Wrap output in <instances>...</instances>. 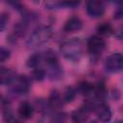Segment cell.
I'll use <instances>...</instances> for the list:
<instances>
[{
  "label": "cell",
  "mask_w": 123,
  "mask_h": 123,
  "mask_svg": "<svg viewBox=\"0 0 123 123\" xmlns=\"http://www.w3.org/2000/svg\"><path fill=\"white\" fill-rule=\"evenodd\" d=\"M10 21V15L8 12H0V32L6 30Z\"/></svg>",
  "instance_id": "obj_25"
},
{
  "label": "cell",
  "mask_w": 123,
  "mask_h": 123,
  "mask_svg": "<svg viewBox=\"0 0 123 123\" xmlns=\"http://www.w3.org/2000/svg\"><path fill=\"white\" fill-rule=\"evenodd\" d=\"M112 97H113V99H115V100H118V99H119V97H120V92H119V90H118L117 88L113 89V91H112Z\"/></svg>",
  "instance_id": "obj_30"
},
{
  "label": "cell",
  "mask_w": 123,
  "mask_h": 123,
  "mask_svg": "<svg viewBox=\"0 0 123 123\" xmlns=\"http://www.w3.org/2000/svg\"><path fill=\"white\" fill-rule=\"evenodd\" d=\"M93 99H95L98 102H104L108 96V90L106 87V85L103 81L98 82L97 84L93 85V93H92Z\"/></svg>",
  "instance_id": "obj_13"
},
{
  "label": "cell",
  "mask_w": 123,
  "mask_h": 123,
  "mask_svg": "<svg viewBox=\"0 0 123 123\" xmlns=\"http://www.w3.org/2000/svg\"><path fill=\"white\" fill-rule=\"evenodd\" d=\"M62 57L70 62H79L84 54V43L78 37H72L61 44Z\"/></svg>",
  "instance_id": "obj_1"
},
{
  "label": "cell",
  "mask_w": 123,
  "mask_h": 123,
  "mask_svg": "<svg viewBox=\"0 0 123 123\" xmlns=\"http://www.w3.org/2000/svg\"><path fill=\"white\" fill-rule=\"evenodd\" d=\"M28 26H29V24L26 23L23 20H21V21L17 22L16 24H14L12 32L11 33V35L9 37V40L15 42L17 39H20V38L24 37L26 33H27Z\"/></svg>",
  "instance_id": "obj_7"
},
{
  "label": "cell",
  "mask_w": 123,
  "mask_h": 123,
  "mask_svg": "<svg viewBox=\"0 0 123 123\" xmlns=\"http://www.w3.org/2000/svg\"><path fill=\"white\" fill-rule=\"evenodd\" d=\"M86 11L88 16L92 18H100L104 15L106 8L102 0H86Z\"/></svg>",
  "instance_id": "obj_6"
},
{
  "label": "cell",
  "mask_w": 123,
  "mask_h": 123,
  "mask_svg": "<svg viewBox=\"0 0 123 123\" xmlns=\"http://www.w3.org/2000/svg\"><path fill=\"white\" fill-rule=\"evenodd\" d=\"M62 0H43V5L48 10H57L62 8Z\"/></svg>",
  "instance_id": "obj_23"
},
{
  "label": "cell",
  "mask_w": 123,
  "mask_h": 123,
  "mask_svg": "<svg viewBox=\"0 0 123 123\" xmlns=\"http://www.w3.org/2000/svg\"><path fill=\"white\" fill-rule=\"evenodd\" d=\"M78 94V91L76 89V87L74 86H68L64 93H63V96H62V100L64 103H71L75 98H76V95Z\"/></svg>",
  "instance_id": "obj_21"
},
{
  "label": "cell",
  "mask_w": 123,
  "mask_h": 123,
  "mask_svg": "<svg viewBox=\"0 0 123 123\" xmlns=\"http://www.w3.org/2000/svg\"><path fill=\"white\" fill-rule=\"evenodd\" d=\"M115 37L118 38V39H122V31H121V29H119L118 31L115 32Z\"/></svg>",
  "instance_id": "obj_31"
},
{
  "label": "cell",
  "mask_w": 123,
  "mask_h": 123,
  "mask_svg": "<svg viewBox=\"0 0 123 123\" xmlns=\"http://www.w3.org/2000/svg\"><path fill=\"white\" fill-rule=\"evenodd\" d=\"M87 118H88V112L82 107L78 110H75L71 113V119L76 123H83L86 121Z\"/></svg>",
  "instance_id": "obj_16"
},
{
  "label": "cell",
  "mask_w": 123,
  "mask_h": 123,
  "mask_svg": "<svg viewBox=\"0 0 123 123\" xmlns=\"http://www.w3.org/2000/svg\"><path fill=\"white\" fill-rule=\"evenodd\" d=\"M76 89L78 93H81L86 97H89V96H92V93H93V84L87 81H83L78 84V86H76Z\"/></svg>",
  "instance_id": "obj_15"
},
{
  "label": "cell",
  "mask_w": 123,
  "mask_h": 123,
  "mask_svg": "<svg viewBox=\"0 0 123 123\" xmlns=\"http://www.w3.org/2000/svg\"><path fill=\"white\" fill-rule=\"evenodd\" d=\"M11 57V51L5 47H0V62H4Z\"/></svg>",
  "instance_id": "obj_27"
},
{
  "label": "cell",
  "mask_w": 123,
  "mask_h": 123,
  "mask_svg": "<svg viewBox=\"0 0 123 123\" xmlns=\"http://www.w3.org/2000/svg\"><path fill=\"white\" fill-rule=\"evenodd\" d=\"M48 104L50 106L51 109H54V110H59L61 109L62 106H63V100H62V95L60 94V92L58 90H52L50 95H49V98H48Z\"/></svg>",
  "instance_id": "obj_14"
},
{
  "label": "cell",
  "mask_w": 123,
  "mask_h": 123,
  "mask_svg": "<svg viewBox=\"0 0 123 123\" xmlns=\"http://www.w3.org/2000/svg\"><path fill=\"white\" fill-rule=\"evenodd\" d=\"M42 54L41 53H35L33 55H31L27 61H26V64L28 67L30 68H36V67H38L39 64L41 63L42 62Z\"/></svg>",
  "instance_id": "obj_17"
},
{
  "label": "cell",
  "mask_w": 123,
  "mask_h": 123,
  "mask_svg": "<svg viewBox=\"0 0 123 123\" xmlns=\"http://www.w3.org/2000/svg\"><path fill=\"white\" fill-rule=\"evenodd\" d=\"M65 119H66V113L64 112H56L55 114L52 115V118H51V120L55 122H62V121H64Z\"/></svg>",
  "instance_id": "obj_28"
},
{
  "label": "cell",
  "mask_w": 123,
  "mask_h": 123,
  "mask_svg": "<svg viewBox=\"0 0 123 123\" xmlns=\"http://www.w3.org/2000/svg\"><path fill=\"white\" fill-rule=\"evenodd\" d=\"M123 57L121 53H112L105 61V69L109 73H117L122 70Z\"/></svg>",
  "instance_id": "obj_5"
},
{
  "label": "cell",
  "mask_w": 123,
  "mask_h": 123,
  "mask_svg": "<svg viewBox=\"0 0 123 123\" xmlns=\"http://www.w3.org/2000/svg\"><path fill=\"white\" fill-rule=\"evenodd\" d=\"M82 28H83V21L78 16H72L65 21L62 30L67 34H72L79 32Z\"/></svg>",
  "instance_id": "obj_9"
},
{
  "label": "cell",
  "mask_w": 123,
  "mask_h": 123,
  "mask_svg": "<svg viewBox=\"0 0 123 123\" xmlns=\"http://www.w3.org/2000/svg\"><path fill=\"white\" fill-rule=\"evenodd\" d=\"M11 86V91L15 95H24L31 88V79L25 75L16 76Z\"/></svg>",
  "instance_id": "obj_3"
},
{
  "label": "cell",
  "mask_w": 123,
  "mask_h": 123,
  "mask_svg": "<svg viewBox=\"0 0 123 123\" xmlns=\"http://www.w3.org/2000/svg\"><path fill=\"white\" fill-rule=\"evenodd\" d=\"M45 71L46 76L52 81H59L63 77V69L59 62L47 64V69Z\"/></svg>",
  "instance_id": "obj_8"
},
{
  "label": "cell",
  "mask_w": 123,
  "mask_h": 123,
  "mask_svg": "<svg viewBox=\"0 0 123 123\" xmlns=\"http://www.w3.org/2000/svg\"><path fill=\"white\" fill-rule=\"evenodd\" d=\"M53 36V29L48 25H40L37 27L29 38L26 41V46L29 49L38 48L46 43H48Z\"/></svg>",
  "instance_id": "obj_2"
},
{
  "label": "cell",
  "mask_w": 123,
  "mask_h": 123,
  "mask_svg": "<svg viewBox=\"0 0 123 123\" xmlns=\"http://www.w3.org/2000/svg\"><path fill=\"white\" fill-rule=\"evenodd\" d=\"M122 15H123L122 6H121V5H119V6H118V8L115 10V12H114V13H113V17H114V19L118 20V19H121V18H122Z\"/></svg>",
  "instance_id": "obj_29"
},
{
  "label": "cell",
  "mask_w": 123,
  "mask_h": 123,
  "mask_svg": "<svg viewBox=\"0 0 123 123\" xmlns=\"http://www.w3.org/2000/svg\"><path fill=\"white\" fill-rule=\"evenodd\" d=\"M114 32L113 27L109 23V22H103L98 25L97 27V33L99 36H110Z\"/></svg>",
  "instance_id": "obj_18"
},
{
  "label": "cell",
  "mask_w": 123,
  "mask_h": 123,
  "mask_svg": "<svg viewBox=\"0 0 123 123\" xmlns=\"http://www.w3.org/2000/svg\"><path fill=\"white\" fill-rule=\"evenodd\" d=\"M34 112H35V109H34V106L27 102V101H23L19 104L18 108H17V114L20 118L22 119H30L33 117L34 115Z\"/></svg>",
  "instance_id": "obj_11"
},
{
  "label": "cell",
  "mask_w": 123,
  "mask_h": 123,
  "mask_svg": "<svg viewBox=\"0 0 123 123\" xmlns=\"http://www.w3.org/2000/svg\"><path fill=\"white\" fill-rule=\"evenodd\" d=\"M7 4H9L12 9L16 10L17 12H19L20 13L25 10V7L22 3L21 0H5Z\"/></svg>",
  "instance_id": "obj_24"
},
{
  "label": "cell",
  "mask_w": 123,
  "mask_h": 123,
  "mask_svg": "<svg viewBox=\"0 0 123 123\" xmlns=\"http://www.w3.org/2000/svg\"><path fill=\"white\" fill-rule=\"evenodd\" d=\"M1 99H2V97H1V95H0V100H1Z\"/></svg>",
  "instance_id": "obj_33"
},
{
  "label": "cell",
  "mask_w": 123,
  "mask_h": 123,
  "mask_svg": "<svg viewBox=\"0 0 123 123\" xmlns=\"http://www.w3.org/2000/svg\"><path fill=\"white\" fill-rule=\"evenodd\" d=\"M107 1L110 3H113V4H118V5H121L122 3V0H107Z\"/></svg>",
  "instance_id": "obj_32"
},
{
  "label": "cell",
  "mask_w": 123,
  "mask_h": 123,
  "mask_svg": "<svg viewBox=\"0 0 123 123\" xmlns=\"http://www.w3.org/2000/svg\"><path fill=\"white\" fill-rule=\"evenodd\" d=\"M80 3H81V0H62V8L75 9L80 5Z\"/></svg>",
  "instance_id": "obj_26"
},
{
  "label": "cell",
  "mask_w": 123,
  "mask_h": 123,
  "mask_svg": "<svg viewBox=\"0 0 123 123\" xmlns=\"http://www.w3.org/2000/svg\"><path fill=\"white\" fill-rule=\"evenodd\" d=\"M42 54V60L46 62V64L49 63H53V62H59L58 59V55L56 54V52L52 49H47L46 51H44Z\"/></svg>",
  "instance_id": "obj_19"
},
{
  "label": "cell",
  "mask_w": 123,
  "mask_h": 123,
  "mask_svg": "<svg viewBox=\"0 0 123 123\" xmlns=\"http://www.w3.org/2000/svg\"><path fill=\"white\" fill-rule=\"evenodd\" d=\"M32 79H34L35 81H37V82H41L45 79L46 77V71L41 68V67H36L34 68V70L32 71Z\"/></svg>",
  "instance_id": "obj_22"
},
{
  "label": "cell",
  "mask_w": 123,
  "mask_h": 123,
  "mask_svg": "<svg viewBox=\"0 0 123 123\" xmlns=\"http://www.w3.org/2000/svg\"><path fill=\"white\" fill-rule=\"evenodd\" d=\"M34 109L37 110L38 111L40 112H48V111L51 109L49 104H48V101L45 100V99H42V98H37L35 100V103H34Z\"/></svg>",
  "instance_id": "obj_20"
},
{
  "label": "cell",
  "mask_w": 123,
  "mask_h": 123,
  "mask_svg": "<svg viewBox=\"0 0 123 123\" xmlns=\"http://www.w3.org/2000/svg\"><path fill=\"white\" fill-rule=\"evenodd\" d=\"M13 69L9 67H0V86H10L16 77Z\"/></svg>",
  "instance_id": "obj_12"
},
{
  "label": "cell",
  "mask_w": 123,
  "mask_h": 123,
  "mask_svg": "<svg viewBox=\"0 0 123 123\" xmlns=\"http://www.w3.org/2000/svg\"><path fill=\"white\" fill-rule=\"evenodd\" d=\"M107 43L106 40L100 36H92L86 41V49L87 52L94 57L100 56L103 51L106 49Z\"/></svg>",
  "instance_id": "obj_4"
},
{
  "label": "cell",
  "mask_w": 123,
  "mask_h": 123,
  "mask_svg": "<svg viewBox=\"0 0 123 123\" xmlns=\"http://www.w3.org/2000/svg\"><path fill=\"white\" fill-rule=\"evenodd\" d=\"M94 111L96 112L97 118L102 122H108L111 119V115H112L111 111L109 105L105 104L104 102H101L100 104H98Z\"/></svg>",
  "instance_id": "obj_10"
}]
</instances>
